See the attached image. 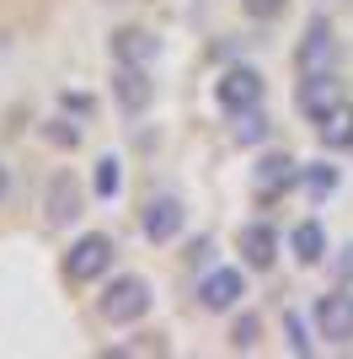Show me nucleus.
Returning a JSON list of instances; mask_svg holds the SVG:
<instances>
[{
  "label": "nucleus",
  "instance_id": "15",
  "mask_svg": "<svg viewBox=\"0 0 353 359\" xmlns=\"http://www.w3.org/2000/svg\"><path fill=\"white\" fill-rule=\"evenodd\" d=\"M294 252H300V263H321V252H326V236H321V225H316V220L294 225Z\"/></svg>",
  "mask_w": 353,
  "mask_h": 359
},
{
  "label": "nucleus",
  "instance_id": "13",
  "mask_svg": "<svg viewBox=\"0 0 353 359\" xmlns=\"http://www.w3.org/2000/svg\"><path fill=\"white\" fill-rule=\"evenodd\" d=\"M113 54H118V65H145L155 54V38L139 27H123V32H113Z\"/></svg>",
  "mask_w": 353,
  "mask_h": 359
},
{
  "label": "nucleus",
  "instance_id": "10",
  "mask_svg": "<svg viewBox=\"0 0 353 359\" xmlns=\"http://www.w3.org/2000/svg\"><path fill=\"white\" fill-rule=\"evenodd\" d=\"M81 215V188H75L70 172H59L54 182H48V225H64Z\"/></svg>",
  "mask_w": 353,
  "mask_h": 359
},
{
  "label": "nucleus",
  "instance_id": "1",
  "mask_svg": "<svg viewBox=\"0 0 353 359\" xmlns=\"http://www.w3.org/2000/svg\"><path fill=\"white\" fill-rule=\"evenodd\" d=\"M150 311V285L145 279H113V290H107L102 295V316L107 322H118V327H123V322H139V316Z\"/></svg>",
  "mask_w": 353,
  "mask_h": 359
},
{
  "label": "nucleus",
  "instance_id": "19",
  "mask_svg": "<svg viewBox=\"0 0 353 359\" xmlns=\"http://www.w3.org/2000/svg\"><path fill=\"white\" fill-rule=\"evenodd\" d=\"M97 194H102V198L118 194V161H113V156H107V161H97Z\"/></svg>",
  "mask_w": 353,
  "mask_h": 359
},
{
  "label": "nucleus",
  "instance_id": "4",
  "mask_svg": "<svg viewBox=\"0 0 353 359\" xmlns=\"http://www.w3.org/2000/svg\"><path fill=\"white\" fill-rule=\"evenodd\" d=\"M220 102L230 107V113L257 107V102H263V75L247 70V65H241V70H225V75H220Z\"/></svg>",
  "mask_w": 353,
  "mask_h": 359
},
{
  "label": "nucleus",
  "instance_id": "14",
  "mask_svg": "<svg viewBox=\"0 0 353 359\" xmlns=\"http://www.w3.org/2000/svg\"><path fill=\"white\" fill-rule=\"evenodd\" d=\"M321 145H353V102H338L326 118H316Z\"/></svg>",
  "mask_w": 353,
  "mask_h": 359
},
{
  "label": "nucleus",
  "instance_id": "7",
  "mask_svg": "<svg viewBox=\"0 0 353 359\" xmlns=\"http://www.w3.org/2000/svg\"><path fill=\"white\" fill-rule=\"evenodd\" d=\"M198 295H204L209 311H230L247 290H241V273H235V269H214V273L204 279V290H198Z\"/></svg>",
  "mask_w": 353,
  "mask_h": 359
},
{
  "label": "nucleus",
  "instance_id": "9",
  "mask_svg": "<svg viewBox=\"0 0 353 359\" xmlns=\"http://www.w3.org/2000/svg\"><path fill=\"white\" fill-rule=\"evenodd\" d=\"M294 177H300V161H289V156H263V161H257V194L263 198L284 194Z\"/></svg>",
  "mask_w": 353,
  "mask_h": 359
},
{
  "label": "nucleus",
  "instance_id": "17",
  "mask_svg": "<svg viewBox=\"0 0 353 359\" xmlns=\"http://www.w3.org/2000/svg\"><path fill=\"white\" fill-rule=\"evenodd\" d=\"M300 177H305V188H310L316 198H326L332 188H338V172H332V166H305Z\"/></svg>",
  "mask_w": 353,
  "mask_h": 359
},
{
  "label": "nucleus",
  "instance_id": "24",
  "mask_svg": "<svg viewBox=\"0 0 353 359\" xmlns=\"http://www.w3.org/2000/svg\"><path fill=\"white\" fill-rule=\"evenodd\" d=\"M0 198H6V166H0Z\"/></svg>",
  "mask_w": 353,
  "mask_h": 359
},
{
  "label": "nucleus",
  "instance_id": "16",
  "mask_svg": "<svg viewBox=\"0 0 353 359\" xmlns=\"http://www.w3.org/2000/svg\"><path fill=\"white\" fill-rule=\"evenodd\" d=\"M263 135H268V118L257 107H241V113H235V140H241V145H257Z\"/></svg>",
  "mask_w": 353,
  "mask_h": 359
},
{
  "label": "nucleus",
  "instance_id": "6",
  "mask_svg": "<svg viewBox=\"0 0 353 359\" xmlns=\"http://www.w3.org/2000/svg\"><path fill=\"white\" fill-rule=\"evenodd\" d=\"M241 257H247L251 269H273V257H279V231H273V225H247V231H241Z\"/></svg>",
  "mask_w": 353,
  "mask_h": 359
},
{
  "label": "nucleus",
  "instance_id": "18",
  "mask_svg": "<svg viewBox=\"0 0 353 359\" xmlns=\"http://www.w3.org/2000/svg\"><path fill=\"white\" fill-rule=\"evenodd\" d=\"M257 332H263V322H257V316H241V322L230 327V344L235 348H251V344H257Z\"/></svg>",
  "mask_w": 353,
  "mask_h": 359
},
{
  "label": "nucleus",
  "instance_id": "8",
  "mask_svg": "<svg viewBox=\"0 0 353 359\" xmlns=\"http://www.w3.org/2000/svg\"><path fill=\"white\" fill-rule=\"evenodd\" d=\"M182 231V204L176 198H150L145 204V236L150 241H172Z\"/></svg>",
  "mask_w": 353,
  "mask_h": 359
},
{
  "label": "nucleus",
  "instance_id": "20",
  "mask_svg": "<svg viewBox=\"0 0 353 359\" xmlns=\"http://www.w3.org/2000/svg\"><path fill=\"white\" fill-rule=\"evenodd\" d=\"M284 332H289L294 354H310V338H305V327H300V316H284Z\"/></svg>",
  "mask_w": 353,
  "mask_h": 359
},
{
  "label": "nucleus",
  "instance_id": "3",
  "mask_svg": "<svg viewBox=\"0 0 353 359\" xmlns=\"http://www.w3.org/2000/svg\"><path fill=\"white\" fill-rule=\"evenodd\" d=\"M316 327L326 344H353V295H321L316 300Z\"/></svg>",
  "mask_w": 353,
  "mask_h": 359
},
{
  "label": "nucleus",
  "instance_id": "11",
  "mask_svg": "<svg viewBox=\"0 0 353 359\" xmlns=\"http://www.w3.org/2000/svg\"><path fill=\"white\" fill-rule=\"evenodd\" d=\"M338 81L332 75H305V86H300V107H305L310 118H326L332 107H338Z\"/></svg>",
  "mask_w": 353,
  "mask_h": 359
},
{
  "label": "nucleus",
  "instance_id": "12",
  "mask_svg": "<svg viewBox=\"0 0 353 359\" xmlns=\"http://www.w3.org/2000/svg\"><path fill=\"white\" fill-rule=\"evenodd\" d=\"M113 91H118V102L129 107V113H139V107L150 102V81H145V65H118V75H113Z\"/></svg>",
  "mask_w": 353,
  "mask_h": 359
},
{
  "label": "nucleus",
  "instance_id": "22",
  "mask_svg": "<svg viewBox=\"0 0 353 359\" xmlns=\"http://www.w3.org/2000/svg\"><path fill=\"white\" fill-rule=\"evenodd\" d=\"M48 140H54V145H75L81 135H75V129H64V123H48Z\"/></svg>",
  "mask_w": 353,
  "mask_h": 359
},
{
  "label": "nucleus",
  "instance_id": "21",
  "mask_svg": "<svg viewBox=\"0 0 353 359\" xmlns=\"http://www.w3.org/2000/svg\"><path fill=\"white\" fill-rule=\"evenodd\" d=\"M247 11H251V16H279L284 0H247Z\"/></svg>",
  "mask_w": 353,
  "mask_h": 359
},
{
  "label": "nucleus",
  "instance_id": "5",
  "mask_svg": "<svg viewBox=\"0 0 353 359\" xmlns=\"http://www.w3.org/2000/svg\"><path fill=\"white\" fill-rule=\"evenodd\" d=\"M338 65V43H332V32L316 22V27L305 32V43H300V75H326Z\"/></svg>",
  "mask_w": 353,
  "mask_h": 359
},
{
  "label": "nucleus",
  "instance_id": "2",
  "mask_svg": "<svg viewBox=\"0 0 353 359\" xmlns=\"http://www.w3.org/2000/svg\"><path fill=\"white\" fill-rule=\"evenodd\" d=\"M107 263H113V241L107 236H81L70 247V257H64V273H70L75 285H86V279H97Z\"/></svg>",
  "mask_w": 353,
  "mask_h": 359
},
{
  "label": "nucleus",
  "instance_id": "23",
  "mask_svg": "<svg viewBox=\"0 0 353 359\" xmlns=\"http://www.w3.org/2000/svg\"><path fill=\"white\" fill-rule=\"evenodd\" d=\"M338 269H342V273L353 279V247H342V263H338Z\"/></svg>",
  "mask_w": 353,
  "mask_h": 359
}]
</instances>
